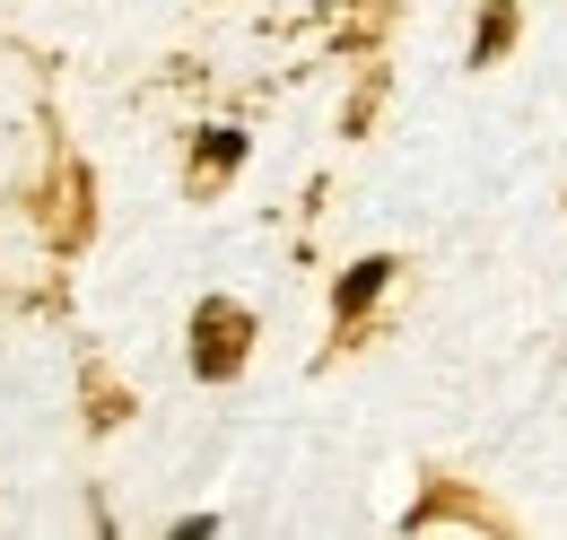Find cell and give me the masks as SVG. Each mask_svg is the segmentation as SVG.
Wrapping results in <instances>:
<instances>
[{"mask_svg": "<svg viewBox=\"0 0 567 540\" xmlns=\"http://www.w3.org/2000/svg\"><path fill=\"white\" fill-rule=\"evenodd\" d=\"M245 357H254V314L236 297H202V314H193V375L202 384H236Z\"/></svg>", "mask_w": 567, "mask_h": 540, "instance_id": "obj_1", "label": "cell"}, {"mask_svg": "<svg viewBox=\"0 0 567 540\" xmlns=\"http://www.w3.org/2000/svg\"><path fill=\"white\" fill-rule=\"evenodd\" d=\"M393 270H402L393 253H367V262L341 270V288H332V323H341V332H358V323L375 314V297L393 288Z\"/></svg>", "mask_w": 567, "mask_h": 540, "instance_id": "obj_2", "label": "cell"}, {"mask_svg": "<svg viewBox=\"0 0 567 540\" xmlns=\"http://www.w3.org/2000/svg\"><path fill=\"white\" fill-rule=\"evenodd\" d=\"M515 27H524V9H515V0H481V27H472V62H481V70H489V62H506Z\"/></svg>", "mask_w": 567, "mask_h": 540, "instance_id": "obj_3", "label": "cell"}, {"mask_svg": "<svg viewBox=\"0 0 567 540\" xmlns=\"http://www.w3.org/2000/svg\"><path fill=\"white\" fill-rule=\"evenodd\" d=\"M236 166H245V132H227V123H218V132H202V157H193V175H202V184H227Z\"/></svg>", "mask_w": 567, "mask_h": 540, "instance_id": "obj_4", "label": "cell"}]
</instances>
